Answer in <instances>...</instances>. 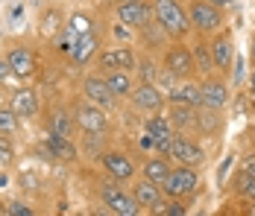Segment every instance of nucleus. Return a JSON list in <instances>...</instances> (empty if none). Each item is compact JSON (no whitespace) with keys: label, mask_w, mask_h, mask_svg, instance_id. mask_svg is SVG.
Listing matches in <instances>:
<instances>
[{"label":"nucleus","mask_w":255,"mask_h":216,"mask_svg":"<svg viewBox=\"0 0 255 216\" xmlns=\"http://www.w3.org/2000/svg\"><path fill=\"white\" fill-rule=\"evenodd\" d=\"M153 15H155V24L164 29V35L170 41H185V35L191 32L188 9L179 0H153Z\"/></svg>","instance_id":"obj_1"},{"label":"nucleus","mask_w":255,"mask_h":216,"mask_svg":"<svg viewBox=\"0 0 255 216\" xmlns=\"http://www.w3.org/2000/svg\"><path fill=\"white\" fill-rule=\"evenodd\" d=\"M97 196H100V202L115 216H141L144 214V208L135 202V196H132L121 181H115V178H109V175L97 184Z\"/></svg>","instance_id":"obj_2"},{"label":"nucleus","mask_w":255,"mask_h":216,"mask_svg":"<svg viewBox=\"0 0 255 216\" xmlns=\"http://www.w3.org/2000/svg\"><path fill=\"white\" fill-rule=\"evenodd\" d=\"M188 18H191V29L203 38H211L214 32H220L226 24V15L220 6L208 3V0H191L188 6Z\"/></svg>","instance_id":"obj_3"},{"label":"nucleus","mask_w":255,"mask_h":216,"mask_svg":"<svg viewBox=\"0 0 255 216\" xmlns=\"http://www.w3.org/2000/svg\"><path fill=\"white\" fill-rule=\"evenodd\" d=\"M161 190L167 199H191L194 193L200 190V172L197 167H182V164H173L170 175L164 178Z\"/></svg>","instance_id":"obj_4"},{"label":"nucleus","mask_w":255,"mask_h":216,"mask_svg":"<svg viewBox=\"0 0 255 216\" xmlns=\"http://www.w3.org/2000/svg\"><path fill=\"white\" fill-rule=\"evenodd\" d=\"M161 68H167L176 79H197L200 76L197 73V65H194V53H191L188 44H182V41H173L170 47H164V53H161Z\"/></svg>","instance_id":"obj_5"},{"label":"nucleus","mask_w":255,"mask_h":216,"mask_svg":"<svg viewBox=\"0 0 255 216\" xmlns=\"http://www.w3.org/2000/svg\"><path fill=\"white\" fill-rule=\"evenodd\" d=\"M115 21L129 26V29H144L153 24V0H129V3H118L115 6Z\"/></svg>","instance_id":"obj_6"},{"label":"nucleus","mask_w":255,"mask_h":216,"mask_svg":"<svg viewBox=\"0 0 255 216\" xmlns=\"http://www.w3.org/2000/svg\"><path fill=\"white\" fill-rule=\"evenodd\" d=\"M167 158L173 164H182V167H200L205 161V149L191 135H182L176 132L173 141H170V149H167Z\"/></svg>","instance_id":"obj_7"},{"label":"nucleus","mask_w":255,"mask_h":216,"mask_svg":"<svg viewBox=\"0 0 255 216\" xmlns=\"http://www.w3.org/2000/svg\"><path fill=\"white\" fill-rule=\"evenodd\" d=\"M100 167L109 178H115V181H121V184H129V181L135 178V172H138L135 158H129L124 149H106L100 155Z\"/></svg>","instance_id":"obj_8"},{"label":"nucleus","mask_w":255,"mask_h":216,"mask_svg":"<svg viewBox=\"0 0 255 216\" xmlns=\"http://www.w3.org/2000/svg\"><path fill=\"white\" fill-rule=\"evenodd\" d=\"M6 62H9L12 76L18 82H29L38 73V56H35V50L26 47V44H15V47L6 50Z\"/></svg>","instance_id":"obj_9"},{"label":"nucleus","mask_w":255,"mask_h":216,"mask_svg":"<svg viewBox=\"0 0 255 216\" xmlns=\"http://www.w3.org/2000/svg\"><path fill=\"white\" fill-rule=\"evenodd\" d=\"M135 53L129 44H121V47H109V50H100L97 53V59H94V65H97V71L100 73H112V71H129L135 73Z\"/></svg>","instance_id":"obj_10"},{"label":"nucleus","mask_w":255,"mask_h":216,"mask_svg":"<svg viewBox=\"0 0 255 216\" xmlns=\"http://www.w3.org/2000/svg\"><path fill=\"white\" fill-rule=\"evenodd\" d=\"M211 56H214V73L220 76H229L235 68V38H232L229 29H220L211 35Z\"/></svg>","instance_id":"obj_11"},{"label":"nucleus","mask_w":255,"mask_h":216,"mask_svg":"<svg viewBox=\"0 0 255 216\" xmlns=\"http://www.w3.org/2000/svg\"><path fill=\"white\" fill-rule=\"evenodd\" d=\"M74 117H77L79 132H109V117H106V108L94 105L91 99H77L74 102Z\"/></svg>","instance_id":"obj_12"},{"label":"nucleus","mask_w":255,"mask_h":216,"mask_svg":"<svg viewBox=\"0 0 255 216\" xmlns=\"http://www.w3.org/2000/svg\"><path fill=\"white\" fill-rule=\"evenodd\" d=\"M129 99L141 114H155V111L167 108V94L158 85H150V82H135V91H132Z\"/></svg>","instance_id":"obj_13"},{"label":"nucleus","mask_w":255,"mask_h":216,"mask_svg":"<svg viewBox=\"0 0 255 216\" xmlns=\"http://www.w3.org/2000/svg\"><path fill=\"white\" fill-rule=\"evenodd\" d=\"M144 135H150L153 138V149L155 152H161V155H167V149H170V141H173V126L167 120V114H161V111H155V114H144Z\"/></svg>","instance_id":"obj_14"},{"label":"nucleus","mask_w":255,"mask_h":216,"mask_svg":"<svg viewBox=\"0 0 255 216\" xmlns=\"http://www.w3.org/2000/svg\"><path fill=\"white\" fill-rule=\"evenodd\" d=\"M200 94H203L205 108H220V111H223V108L229 105V82H226V76H220V73H208V76H203Z\"/></svg>","instance_id":"obj_15"},{"label":"nucleus","mask_w":255,"mask_h":216,"mask_svg":"<svg viewBox=\"0 0 255 216\" xmlns=\"http://www.w3.org/2000/svg\"><path fill=\"white\" fill-rule=\"evenodd\" d=\"M129 193L135 196V202L144 208V214H158V208L164 205V190H161V184H153V181H147L144 175H141V181H129Z\"/></svg>","instance_id":"obj_16"},{"label":"nucleus","mask_w":255,"mask_h":216,"mask_svg":"<svg viewBox=\"0 0 255 216\" xmlns=\"http://www.w3.org/2000/svg\"><path fill=\"white\" fill-rule=\"evenodd\" d=\"M82 96L85 99H91L94 105H100V108H115V94H112V88H109V82H106V76L100 71L97 73H88L85 79H82Z\"/></svg>","instance_id":"obj_17"},{"label":"nucleus","mask_w":255,"mask_h":216,"mask_svg":"<svg viewBox=\"0 0 255 216\" xmlns=\"http://www.w3.org/2000/svg\"><path fill=\"white\" fill-rule=\"evenodd\" d=\"M9 105H12V111L21 120H35L38 111H41V102H38L35 88H15L12 96H9Z\"/></svg>","instance_id":"obj_18"},{"label":"nucleus","mask_w":255,"mask_h":216,"mask_svg":"<svg viewBox=\"0 0 255 216\" xmlns=\"http://www.w3.org/2000/svg\"><path fill=\"white\" fill-rule=\"evenodd\" d=\"M47 132L62 135V138H77L79 126H77V117H74V108L68 111V105H53L47 111Z\"/></svg>","instance_id":"obj_19"},{"label":"nucleus","mask_w":255,"mask_h":216,"mask_svg":"<svg viewBox=\"0 0 255 216\" xmlns=\"http://www.w3.org/2000/svg\"><path fill=\"white\" fill-rule=\"evenodd\" d=\"M167 120L173 126V132L182 135H194L197 132V108L194 105H179V102H167Z\"/></svg>","instance_id":"obj_20"},{"label":"nucleus","mask_w":255,"mask_h":216,"mask_svg":"<svg viewBox=\"0 0 255 216\" xmlns=\"http://www.w3.org/2000/svg\"><path fill=\"white\" fill-rule=\"evenodd\" d=\"M223 126H226V120H223L220 108H205V105L197 108V135H203V138H220Z\"/></svg>","instance_id":"obj_21"},{"label":"nucleus","mask_w":255,"mask_h":216,"mask_svg":"<svg viewBox=\"0 0 255 216\" xmlns=\"http://www.w3.org/2000/svg\"><path fill=\"white\" fill-rule=\"evenodd\" d=\"M44 144L50 146L53 158L56 161H62V164H74V161H79V144L74 141V138H62V135H53V132H47V138H44Z\"/></svg>","instance_id":"obj_22"},{"label":"nucleus","mask_w":255,"mask_h":216,"mask_svg":"<svg viewBox=\"0 0 255 216\" xmlns=\"http://www.w3.org/2000/svg\"><path fill=\"white\" fill-rule=\"evenodd\" d=\"M167 102H179V105H203V94H200V82L194 79H179L176 85L167 91Z\"/></svg>","instance_id":"obj_23"},{"label":"nucleus","mask_w":255,"mask_h":216,"mask_svg":"<svg viewBox=\"0 0 255 216\" xmlns=\"http://www.w3.org/2000/svg\"><path fill=\"white\" fill-rule=\"evenodd\" d=\"M97 53H100V41H97V35H91V32H85V35H79L74 50H71V62H74V68H85L91 59H97Z\"/></svg>","instance_id":"obj_24"},{"label":"nucleus","mask_w":255,"mask_h":216,"mask_svg":"<svg viewBox=\"0 0 255 216\" xmlns=\"http://www.w3.org/2000/svg\"><path fill=\"white\" fill-rule=\"evenodd\" d=\"M170 169H173V161L158 152V155L147 158V161L141 164V175H144L147 181H153V184H164V178L170 175Z\"/></svg>","instance_id":"obj_25"},{"label":"nucleus","mask_w":255,"mask_h":216,"mask_svg":"<svg viewBox=\"0 0 255 216\" xmlns=\"http://www.w3.org/2000/svg\"><path fill=\"white\" fill-rule=\"evenodd\" d=\"M103 76H106V82H109L115 99H129V96H132V91H135V79H132L129 71H112V73H103Z\"/></svg>","instance_id":"obj_26"},{"label":"nucleus","mask_w":255,"mask_h":216,"mask_svg":"<svg viewBox=\"0 0 255 216\" xmlns=\"http://www.w3.org/2000/svg\"><path fill=\"white\" fill-rule=\"evenodd\" d=\"M191 53H194V65H197V73H200V76L214 73V56H211V44L205 41L203 35H200V41L191 47Z\"/></svg>","instance_id":"obj_27"},{"label":"nucleus","mask_w":255,"mask_h":216,"mask_svg":"<svg viewBox=\"0 0 255 216\" xmlns=\"http://www.w3.org/2000/svg\"><path fill=\"white\" fill-rule=\"evenodd\" d=\"M106 132H82V141H79V152L85 158H100L106 152Z\"/></svg>","instance_id":"obj_28"},{"label":"nucleus","mask_w":255,"mask_h":216,"mask_svg":"<svg viewBox=\"0 0 255 216\" xmlns=\"http://www.w3.org/2000/svg\"><path fill=\"white\" fill-rule=\"evenodd\" d=\"M158 71H161V62H155L153 53L138 56V62H135V76H138V82H150V85H155Z\"/></svg>","instance_id":"obj_29"},{"label":"nucleus","mask_w":255,"mask_h":216,"mask_svg":"<svg viewBox=\"0 0 255 216\" xmlns=\"http://www.w3.org/2000/svg\"><path fill=\"white\" fill-rule=\"evenodd\" d=\"M21 123L24 120L12 111V105H0V135H9V138H12V135L21 129Z\"/></svg>","instance_id":"obj_30"},{"label":"nucleus","mask_w":255,"mask_h":216,"mask_svg":"<svg viewBox=\"0 0 255 216\" xmlns=\"http://www.w3.org/2000/svg\"><path fill=\"white\" fill-rule=\"evenodd\" d=\"M138 32L147 38V41H144V44H147V53H153V50L164 47V38H167V35H164V29L155 24V21H153V24H147L144 29H138Z\"/></svg>","instance_id":"obj_31"},{"label":"nucleus","mask_w":255,"mask_h":216,"mask_svg":"<svg viewBox=\"0 0 255 216\" xmlns=\"http://www.w3.org/2000/svg\"><path fill=\"white\" fill-rule=\"evenodd\" d=\"M235 193H238V196H241L244 202L255 205V178L244 175V172L238 169V175H235Z\"/></svg>","instance_id":"obj_32"},{"label":"nucleus","mask_w":255,"mask_h":216,"mask_svg":"<svg viewBox=\"0 0 255 216\" xmlns=\"http://www.w3.org/2000/svg\"><path fill=\"white\" fill-rule=\"evenodd\" d=\"M188 211H191L188 199H170V202H164V205L158 208V214L161 216H185Z\"/></svg>","instance_id":"obj_33"},{"label":"nucleus","mask_w":255,"mask_h":216,"mask_svg":"<svg viewBox=\"0 0 255 216\" xmlns=\"http://www.w3.org/2000/svg\"><path fill=\"white\" fill-rule=\"evenodd\" d=\"M12 161H15V146L9 135H0V167H12Z\"/></svg>","instance_id":"obj_34"},{"label":"nucleus","mask_w":255,"mask_h":216,"mask_svg":"<svg viewBox=\"0 0 255 216\" xmlns=\"http://www.w3.org/2000/svg\"><path fill=\"white\" fill-rule=\"evenodd\" d=\"M6 214L9 216H32L35 211L26 202H21V199H12V202H6Z\"/></svg>","instance_id":"obj_35"},{"label":"nucleus","mask_w":255,"mask_h":216,"mask_svg":"<svg viewBox=\"0 0 255 216\" xmlns=\"http://www.w3.org/2000/svg\"><path fill=\"white\" fill-rule=\"evenodd\" d=\"M176 82H179V79H176V76H173L170 71H167V68H161V71H158V79H155V85H158V88H161L164 94H167V91H170V88H173Z\"/></svg>","instance_id":"obj_36"},{"label":"nucleus","mask_w":255,"mask_h":216,"mask_svg":"<svg viewBox=\"0 0 255 216\" xmlns=\"http://www.w3.org/2000/svg\"><path fill=\"white\" fill-rule=\"evenodd\" d=\"M241 172L250 175V178H255V152H250V155L241 161Z\"/></svg>","instance_id":"obj_37"},{"label":"nucleus","mask_w":255,"mask_h":216,"mask_svg":"<svg viewBox=\"0 0 255 216\" xmlns=\"http://www.w3.org/2000/svg\"><path fill=\"white\" fill-rule=\"evenodd\" d=\"M9 79H12V68H9L6 56H0V85H6Z\"/></svg>","instance_id":"obj_38"},{"label":"nucleus","mask_w":255,"mask_h":216,"mask_svg":"<svg viewBox=\"0 0 255 216\" xmlns=\"http://www.w3.org/2000/svg\"><path fill=\"white\" fill-rule=\"evenodd\" d=\"M115 35H118L124 44H129V26H124V24H118V21H115Z\"/></svg>","instance_id":"obj_39"},{"label":"nucleus","mask_w":255,"mask_h":216,"mask_svg":"<svg viewBox=\"0 0 255 216\" xmlns=\"http://www.w3.org/2000/svg\"><path fill=\"white\" fill-rule=\"evenodd\" d=\"M229 167H232V155H226V161H223V164H220V169H217V181H223V178H226Z\"/></svg>","instance_id":"obj_40"},{"label":"nucleus","mask_w":255,"mask_h":216,"mask_svg":"<svg viewBox=\"0 0 255 216\" xmlns=\"http://www.w3.org/2000/svg\"><path fill=\"white\" fill-rule=\"evenodd\" d=\"M18 18H24V3H15L9 12V21H18Z\"/></svg>","instance_id":"obj_41"},{"label":"nucleus","mask_w":255,"mask_h":216,"mask_svg":"<svg viewBox=\"0 0 255 216\" xmlns=\"http://www.w3.org/2000/svg\"><path fill=\"white\" fill-rule=\"evenodd\" d=\"M208 3H214V6H220V9H229V6H235V0H208Z\"/></svg>","instance_id":"obj_42"},{"label":"nucleus","mask_w":255,"mask_h":216,"mask_svg":"<svg viewBox=\"0 0 255 216\" xmlns=\"http://www.w3.org/2000/svg\"><path fill=\"white\" fill-rule=\"evenodd\" d=\"M250 62H253V68H255V32H253V41H250Z\"/></svg>","instance_id":"obj_43"},{"label":"nucleus","mask_w":255,"mask_h":216,"mask_svg":"<svg viewBox=\"0 0 255 216\" xmlns=\"http://www.w3.org/2000/svg\"><path fill=\"white\" fill-rule=\"evenodd\" d=\"M250 94L255 96V68H253V73H250Z\"/></svg>","instance_id":"obj_44"},{"label":"nucleus","mask_w":255,"mask_h":216,"mask_svg":"<svg viewBox=\"0 0 255 216\" xmlns=\"http://www.w3.org/2000/svg\"><path fill=\"white\" fill-rule=\"evenodd\" d=\"M118 3H129V0H118Z\"/></svg>","instance_id":"obj_45"},{"label":"nucleus","mask_w":255,"mask_h":216,"mask_svg":"<svg viewBox=\"0 0 255 216\" xmlns=\"http://www.w3.org/2000/svg\"><path fill=\"white\" fill-rule=\"evenodd\" d=\"M0 105H3V102H0Z\"/></svg>","instance_id":"obj_46"}]
</instances>
